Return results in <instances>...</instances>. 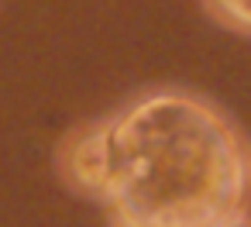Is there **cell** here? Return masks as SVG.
I'll return each mask as SVG.
<instances>
[{"instance_id": "277c9868", "label": "cell", "mask_w": 251, "mask_h": 227, "mask_svg": "<svg viewBox=\"0 0 251 227\" xmlns=\"http://www.w3.org/2000/svg\"><path fill=\"white\" fill-rule=\"evenodd\" d=\"M217 227H251V213L244 210V213H237V217H227V220L217 224Z\"/></svg>"}, {"instance_id": "6da1fadb", "label": "cell", "mask_w": 251, "mask_h": 227, "mask_svg": "<svg viewBox=\"0 0 251 227\" xmlns=\"http://www.w3.org/2000/svg\"><path fill=\"white\" fill-rule=\"evenodd\" d=\"M103 117L110 224L217 227L248 210V138L210 97L145 86Z\"/></svg>"}, {"instance_id": "8992f818", "label": "cell", "mask_w": 251, "mask_h": 227, "mask_svg": "<svg viewBox=\"0 0 251 227\" xmlns=\"http://www.w3.org/2000/svg\"><path fill=\"white\" fill-rule=\"evenodd\" d=\"M110 227H127V224H110Z\"/></svg>"}, {"instance_id": "7a4b0ae2", "label": "cell", "mask_w": 251, "mask_h": 227, "mask_svg": "<svg viewBox=\"0 0 251 227\" xmlns=\"http://www.w3.org/2000/svg\"><path fill=\"white\" fill-rule=\"evenodd\" d=\"M55 172L59 179L86 200L103 203L110 182V158H107V117L83 121L73 127L55 148Z\"/></svg>"}, {"instance_id": "3957f363", "label": "cell", "mask_w": 251, "mask_h": 227, "mask_svg": "<svg viewBox=\"0 0 251 227\" xmlns=\"http://www.w3.org/2000/svg\"><path fill=\"white\" fill-rule=\"evenodd\" d=\"M200 4L220 28L251 38V0H200Z\"/></svg>"}, {"instance_id": "5b68a950", "label": "cell", "mask_w": 251, "mask_h": 227, "mask_svg": "<svg viewBox=\"0 0 251 227\" xmlns=\"http://www.w3.org/2000/svg\"><path fill=\"white\" fill-rule=\"evenodd\" d=\"M248 182H251V141H248Z\"/></svg>"}]
</instances>
